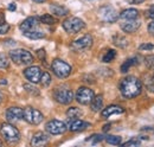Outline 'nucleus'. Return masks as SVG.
Masks as SVG:
<instances>
[{
  "instance_id": "1",
  "label": "nucleus",
  "mask_w": 154,
  "mask_h": 147,
  "mask_svg": "<svg viewBox=\"0 0 154 147\" xmlns=\"http://www.w3.org/2000/svg\"><path fill=\"white\" fill-rule=\"evenodd\" d=\"M142 90V84L135 76H127L120 83V92L126 99H134L139 96Z\"/></svg>"
},
{
  "instance_id": "2",
  "label": "nucleus",
  "mask_w": 154,
  "mask_h": 147,
  "mask_svg": "<svg viewBox=\"0 0 154 147\" xmlns=\"http://www.w3.org/2000/svg\"><path fill=\"white\" fill-rule=\"evenodd\" d=\"M0 133L2 135V138L10 142V144H17L20 140V133L19 130L16 128L13 125L6 122V124H2L1 127H0Z\"/></svg>"
},
{
  "instance_id": "3",
  "label": "nucleus",
  "mask_w": 154,
  "mask_h": 147,
  "mask_svg": "<svg viewBox=\"0 0 154 147\" xmlns=\"http://www.w3.org/2000/svg\"><path fill=\"white\" fill-rule=\"evenodd\" d=\"M10 58L12 59V62H14L16 64H31L33 62V56L30 51L24 50V49H16L12 50L10 52Z\"/></svg>"
},
{
  "instance_id": "4",
  "label": "nucleus",
  "mask_w": 154,
  "mask_h": 147,
  "mask_svg": "<svg viewBox=\"0 0 154 147\" xmlns=\"http://www.w3.org/2000/svg\"><path fill=\"white\" fill-rule=\"evenodd\" d=\"M51 69H52L54 74L57 76L58 78H65V77H68L71 74V70H72L71 67L66 62H64V61H62L59 58L54 59V62L51 64Z\"/></svg>"
},
{
  "instance_id": "5",
  "label": "nucleus",
  "mask_w": 154,
  "mask_h": 147,
  "mask_svg": "<svg viewBox=\"0 0 154 147\" xmlns=\"http://www.w3.org/2000/svg\"><path fill=\"white\" fill-rule=\"evenodd\" d=\"M62 25H63V29H64L68 33H77V32H79L81 30L84 29L85 23L81 18L70 17V18L65 19Z\"/></svg>"
},
{
  "instance_id": "6",
  "label": "nucleus",
  "mask_w": 154,
  "mask_h": 147,
  "mask_svg": "<svg viewBox=\"0 0 154 147\" xmlns=\"http://www.w3.org/2000/svg\"><path fill=\"white\" fill-rule=\"evenodd\" d=\"M54 99L60 105H69L74 100V92L69 88L65 87H58L54 92Z\"/></svg>"
},
{
  "instance_id": "7",
  "label": "nucleus",
  "mask_w": 154,
  "mask_h": 147,
  "mask_svg": "<svg viewBox=\"0 0 154 147\" xmlns=\"http://www.w3.org/2000/svg\"><path fill=\"white\" fill-rule=\"evenodd\" d=\"M98 16L101 20L106 21V23H115L116 20L119 19V13L115 8L110 5H106L102 6L98 10Z\"/></svg>"
},
{
  "instance_id": "8",
  "label": "nucleus",
  "mask_w": 154,
  "mask_h": 147,
  "mask_svg": "<svg viewBox=\"0 0 154 147\" xmlns=\"http://www.w3.org/2000/svg\"><path fill=\"white\" fill-rule=\"evenodd\" d=\"M23 119H25V121L29 122L30 125H39L43 121L44 116L38 109H35L32 107H27L24 109Z\"/></svg>"
},
{
  "instance_id": "9",
  "label": "nucleus",
  "mask_w": 154,
  "mask_h": 147,
  "mask_svg": "<svg viewBox=\"0 0 154 147\" xmlns=\"http://www.w3.org/2000/svg\"><path fill=\"white\" fill-rule=\"evenodd\" d=\"M93 42H94L93 37L90 35H85L71 43V50H74L76 52H82L84 50H88L93 45Z\"/></svg>"
},
{
  "instance_id": "10",
  "label": "nucleus",
  "mask_w": 154,
  "mask_h": 147,
  "mask_svg": "<svg viewBox=\"0 0 154 147\" xmlns=\"http://www.w3.org/2000/svg\"><path fill=\"white\" fill-rule=\"evenodd\" d=\"M94 96H95V94L90 88L81 87V88H78V90L76 92V101L79 105H84V106L90 105Z\"/></svg>"
},
{
  "instance_id": "11",
  "label": "nucleus",
  "mask_w": 154,
  "mask_h": 147,
  "mask_svg": "<svg viewBox=\"0 0 154 147\" xmlns=\"http://www.w3.org/2000/svg\"><path fill=\"white\" fill-rule=\"evenodd\" d=\"M45 130L51 135H59L65 133L66 125L59 120H51L45 125Z\"/></svg>"
},
{
  "instance_id": "12",
  "label": "nucleus",
  "mask_w": 154,
  "mask_h": 147,
  "mask_svg": "<svg viewBox=\"0 0 154 147\" xmlns=\"http://www.w3.org/2000/svg\"><path fill=\"white\" fill-rule=\"evenodd\" d=\"M24 76L26 77L27 81H30L31 83L36 84L40 81V76H42V70L37 65H31L29 68H26L24 70Z\"/></svg>"
},
{
  "instance_id": "13",
  "label": "nucleus",
  "mask_w": 154,
  "mask_h": 147,
  "mask_svg": "<svg viewBox=\"0 0 154 147\" xmlns=\"http://www.w3.org/2000/svg\"><path fill=\"white\" fill-rule=\"evenodd\" d=\"M39 23H40V21H39V18H37V17H29V18H26L21 24H20L19 29L23 32L37 30Z\"/></svg>"
},
{
  "instance_id": "14",
  "label": "nucleus",
  "mask_w": 154,
  "mask_h": 147,
  "mask_svg": "<svg viewBox=\"0 0 154 147\" xmlns=\"http://www.w3.org/2000/svg\"><path fill=\"white\" fill-rule=\"evenodd\" d=\"M140 26H141V21L137 20V19L126 20L125 23L121 24V29L126 33H134V32H136L140 29Z\"/></svg>"
},
{
  "instance_id": "15",
  "label": "nucleus",
  "mask_w": 154,
  "mask_h": 147,
  "mask_svg": "<svg viewBox=\"0 0 154 147\" xmlns=\"http://www.w3.org/2000/svg\"><path fill=\"white\" fill-rule=\"evenodd\" d=\"M24 115V109L19 107H11L6 110V119L8 121H18L23 119Z\"/></svg>"
},
{
  "instance_id": "16",
  "label": "nucleus",
  "mask_w": 154,
  "mask_h": 147,
  "mask_svg": "<svg viewBox=\"0 0 154 147\" xmlns=\"http://www.w3.org/2000/svg\"><path fill=\"white\" fill-rule=\"evenodd\" d=\"M89 127H90V124L89 122L83 121V120H79V119H72L69 122V129L71 132H82V130L89 128Z\"/></svg>"
},
{
  "instance_id": "17",
  "label": "nucleus",
  "mask_w": 154,
  "mask_h": 147,
  "mask_svg": "<svg viewBox=\"0 0 154 147\" xmlns=\"http://www.w3.org/2000/svg\"><path fill=\"white\" fill-rule=\"evenodd\" d=\"M49 141V135H46L43 132H37L33 134L31 139V146H44Z\"/></svg>"
},
{
  "instance_id": "18",
  "label": "nucleus",
  "mask_w": 154,
  "mask_h": 147,
  "mask_svg": "<svg viewBox=\"0 0 154 147\" xmlns=\"http://www.w3.org/2000/svg\"><path fill=\"white\" fill-rule=\"evenodd\" d=\"M123 113H125V109H123L122 107L113 105V106H109V107H107L106 109L102 110L101 115H102V117L108 119V117H110L112 115H115V114H123Z\"/></svg>"
},
{
  "instance_id": "19",
  "label": "nucleus",
  "mask_w": 154,
  "mask_h": 147,
  "mask_svg": "<svg viewBox=\"0 0 154 147\" xmlns=\"http://www.w3.org/2000/svg\"><path fill=\"white\" fill-rule=\"evenodd\" d=\"M50 11L52 12V14H55L57 17H64V16L69 14V10L65 6L58 5V4H52L50 6Z\"/></svg>"
},
{
  "instance_id": "20",
  "label": "nucleus",
  "mask_w": 154,
  "mask_h": 147,
  "mask_svg": "<svg viewBox=\"0 0 154 147\" xmlns=\"http://www.w3.org/2000/svg\"><path fill=\"white\" fill-rule=\"evenodd\" d=\"M139 17V11L136 8H127V10H123L119 18L123 19V20H132V19H136Z\"/></svg>"
},
{
  "instance_id": "21",
  "label": "nucleus",
  "mask_w": 154,
  "mask_h": 147,
  "mask_svg": "<svg viewBox=\"0 0 154 147\" xmlns=\"http://www.w3.org/2000/svg\"><path fill=\"white\" fill-rule=\"evenodd\" d=\"M103 107V96L102 95H97L94 96V99L90 102V108L93 111H100Z\"/></svg>"
},
{
  "instance_id": "22",
  "label": "nucleus",
  "mask_w": 154,
  "mask_h": 147,
  "mask_svg": "<svg viewBox=\"0 0 154 147\" xmlns=\"http://www.w3.org/2000/svg\"><path fill=\"white\" fill-rule=\"evenodd\" d=\"M113 42H114V44H115L116 46L122 48V49L127 48L128 44H129V43H128V39H127L125 36H121V35H116V36H114Z\"/></svg>"
},
{
  "instance_id": "23",
  "label": "nucleus",
  "mask_w": 154,
  "mask_h": 147,
  "mask_svg": "<svg viewBox=\"0 0 154 147\" xmlns=\"http://www.w3.org/2000/svg\"><path fill=\"white\" fill-rule=\"evenodd\" d=\"M139 63V59L136 58V57H133V58H128L122 65H121V73H127L129 69H131V67H133V65H136Z\"/></svg>"
},
{
  "instance_id": "24",
  "label": "nucleus",
  "mask_w": 154,
  "mask_h": 147,
  "mask_svg": "<svg viewBox=\"0 0 154 147\" xmlns=\"http://www.w3.org/2000/svg\"><path fill=\"white\" fill-rule=\"evenodd\" d=\"M23 33H24V36L30 38V39H42V38L45 37V33L43 31L38 30V29L32 30V31H27V32H23Z\"/></svg>"
},
{
  "instance_id": "25",
  "label": "nucleus",
  "mask_w": 154,
  "mask_h": 147,
  "mask_svg": "<svg viewBox=\"0 0 154 147\" xmlns=\"http://www.w3.org/2000/svg\"><path fill=\"white\" fill-rule=\"evenodd\" d=\"M81 115H82V111L77 107H71L66 110V116L69 119H78Z\"/></svg>"
},
{
  "instance_id": "26",
  "label": "nucleus",
  "mask_w": 154,
  "mask_h": 147,
  "mask_svg": "<svg viewBox=\"0 0 154 147\" xmlns=\"http://www.w3.org/2000/svg\"><path fill=\"white\" fill-rule=\"evenodd\" d=\"M104 140L109 144V145H114V146H117V145H121V136L119 135H108V136H104Z\"/></svg>"
},
{
  "instance_id": "27",
  "label": "nucleus",
  "mask_w": 154,
  "mask_h": 147,
  "mask_svg": "<svg viewBox=\"0 0 154 147\" xmlns=\"http://www.w3.org/2000/svg\"><path fill=\"white\" fill-rule=\"evenodd\" d=\"M39 21L46 25H54L56 24V18H54L51 14H43L42 17H39Z\"/></svg>"
},
{
  "instance_id": "28",
  "label": "nucleus",
  "mask_w": 154,
  "mask_h": 147,
  "mask_svg": "<svg viewBox=\"0 0 154 147\" xmlns=\"http://www.w3.org/2000/svg\"><path fill=\"white\" fill-rule=\"evenodd\" d=\"M39 82L43 84V87H48V86H50V83H51V76H50V74L48 73V71L42 73L40 81H39Z\"/></svg>"
},
{
  "instance_id": "29",
  "label": "nucleus",
  "mask_w": 154,
  "mask_h": 147,
  "mask_svg": "<svg viewBox=\"0 0 154 147\" xmlns=\"http://www.w3.org/2000/svg\"><path fill=\"white\" fill-rule=\"evenodd\" d=\"M116 57V51L115 50H109L106 55L103 56V58H102V62H104V63H109V62H112L114 58Z\"/></svg>"
},
{
  "instance_id": "30",
  "label": "nucleus",
  "mask_w": 154,
  "mask_h": 147,
  "mask_svg": "<svg viewBox=\"0 0 154 147\" xmlns=\"http://www.w3.org/2000/svg\"><path fill=\"white\" fill-rule=\"evenodd\" d=\"M33 84V83H32ZM32 84H24V89L26 90L27 92H30V94H32V95H39V90L38 88H36L35 86H32Z\"/></svg>"
},
{
  "instance_id": "31",
  "label": "nucleus",
  "mask_w": 154,
  "mask_h": 147,
  "mask_svg": "<svg viewBox=\"0 0 154 147\" xmlns=\"http://www.w3.org/2000/svg\"><path fill=\"white\" fill-rule=\"evenodd\" d=\"M102 140H104V136H103V135H101V134H94V135H91L90 138H88V139H87V141H91L93 144L101 142Z\"/></svg>"
},
{
  "instance_id": "32",
  "label": "nucleus",
  "mask_w": 154,
  "mask_h": 147,
  "mask_svg": "<svg viewBox=\"0 0 154 147\" xmlns=\"http://www.w3.org/2000/svg\"><path fill=\"white\" fill-rule=\"evenodd\" d=\"M145 64L148 69L154 68V55H148L145 57Z\"/></svg>"
},
{
  "instance_id": "33",
  "label": "nucleus",
  "mask_w": 154,
  "mask_h": 147,
  "mask_svg": "<svg viewBox=\"0 0 154 147\" xmlns=\"http://www.w3.org/2000/svg\"><path fill=\"white\" fill-rule=\"evenodd\" d=\"M8 65H10V62H8L7 57L5 55H0V68L6 69V68H8Z\"/></svg>"
},
{
  "instance_id": "34",
  "label": "nucleus",
  "mask_w": 154,
  "mask_h": 147,
  "mask_svg": "<svg viewBox=\"0 0 154 147\" xmlns=\"http://www.w3.org/2000/svg\"><path fill=\"white\" fill-rule=\"evenodd\" d=\"M122 145L123 146H140L141 145V141L137 140V139H132V140H129V141H127V142H125Z\"/></svg>"
},
{
  "instance_id": "35",
  "label": "nucleus",
  "mask_w": 154,
  "mask_h": 147,
  "mask_svg": "<svg viewBox=\"0 0 154 147\" xmlns=\"http://www.w3.org/2000/svg\"><path fill=\"white\" fill-rule=\"evenodd\" d=\"M154 49V45L153 44H151V43H145V44H141L140 46H139V50H153Z\"/></svg>"
},
{
  "instance_id": "36",
  "label": "nucleus",
  "mask_w": 154,
  "mask_h": 147,
  "mask_svg": "<svg viewBox=\"0 0 154 147\" xmlns=\"http://www.w3.org/2000/svg\"><path fill=\"white\" fill-rule=\"evenodd\" d=\"M8 30H10V25H8V24H6V23L0 24V35H5V33H7Z\"/></svg>"
},
{
  "instance_id": "37",
  "label": "nucleus",
  "mask_w": 154,
  "mask_h": 147,
  "mask_svg": "<svg viewBox=\"0 0 154 147\" xmlns=\"http://www.w3.org/2000/svg\"><path fill=\"white\" fill-rule=\"evenodd\" d=\"M37 56L39 57V59H40V61L45 62V58H46V54H45V50H44V49H39L38 51H37Z\"/></svg>"
},
{
  "instance_id": "38",
  "label": "nucleus",
  "mask_w": 154,
  "mask_h": 147,
  "mask_svg": "<svg viewBox=\"0 0 154 147\" xmlns=\"http://www.w3.org/2000/svg\"><path fill=\"white\" fill-rule=\"evenodd\" d=\"M146 16H147L148 18L154 19V5H152V6L146 11Z\"/></svg>"
},
{
  "instance_id": "39",
  "label": "nucleus",
  "mask_w": 154,
  "mask_h": 147,
  "mask_svg": "<svg viewBox=\"0 0 154 147\" xmlns=\"http://www.w3.org/2000/svg\"><path fill=\"white\" fill-rule=\"evenodd\" d=\"M147 29H148V32L154 36V21H151V23L148 24V27H147Z\"/></svg>"
},
{
  "instance_id": "40",
  "label": "nucleus",
  "mask_w": 154,
  "mask_h": 147,
  "mask_svg": "<svg viewBox=\"0 0 154 147\" xmlns=\"http://www.w3.org/2000/svg\"><path fill=\"white\" fill-rule=\"evenodd\" d=\"M129 4H133V5H136V4H141V2H143L145 0H127Z\"/></svg>"
},
{
  "instance_id": "41",
  "label": "nucleus",
  "mask_w": 154,
  "mask_h": 147,
  "mask_svg": "<svg viewBox=\"0 0 154 147\" xmlns=\"http://www.w3.org/2000/svg\"><path fill=\"white\" fill-rule=\"evenodd\" d=\"M8 10H10V11H16V10H17V6H16V4H13V2H12V4H10V6H8Z\"/></svg>"
},
{
  "instance_id": "42",
  "label": "nucleus",
  "mask_w": 154,
  "mask_h": 147,
  "mask_svg": "<svg viewBox=\"0 0 154 147\" xmlns=\"http://www.w3.org/2000/svg\"><path fill=\"white\" fill-rule=\"evenodd\" d=\"M110 129V125H106L104 127H103V132H108Z\"/></svg>"
},
{
  "instance_id": "43",
  "label": "nucleus",
  "mask_w": 154,
  "mask_h": 147,
  "mask_svg": "<svg viewBox=\"0 0 154 147\" xmlns=\"http://www.w3.org/2000/svg\"><path fill=\"white\" fill-rule=\"evenodd\" d=\"M2 23H5V17H4V14L0 13V24H2Z\"/></svg>"
},
{
  "instance_id": "44",
  "label": "nucleus",
  "mask_w": 154,
  "mask_h": 147,
  "mask_svg": "<svg viewBox=\"0 0 154 147\" xmlns=\"http://www.w3.org/2000/svg\"><path fill=\"white\" fill-rule=\"evenodd\" d=\"M0 81H1V82H0L1 84H7V82H6V80H0Z\"/></svg>"
},
{
  "instance_id": "45",
  "label": "nucleus",
  "mask_w": 154,
  "mask_h": 147,
  "mask_svg": "<svg viewBox=\"0 0 154 147\" xmlns=\"http://www.w3.org/2000/svg\"><path fill=\"white\" fill-rule=\"evenodd\" d=\"M32 1H35V2H44L45 0H32Z\"/></svg>"
},
{
  "instance_id": "46",
  "label": "nucleus",
  "mask_w": 154,
  "mask_h": 147,
  "mask_svg": "<svg viewBox=\"0 0 154 147\" xmlns=\"http://www.w3.org/2000/svg\"><path fill=\"white\" fill-rule=\"evenodd\" d=\"M1 145H2V142H1V140H0V146H1Z\"/></svg>"
},
{
  "instance_id": "47",
  "label": "nucleus",
  "mask_w": 154,
  "mask_h": 147,
  "mask_svg": "<svg viewBox=\"0 0 154 147\" xmlns=\"http://www.w3.org/2000/svg\"><path fill=\"white\" fill-rule=\"evenodd\" d=\"M0 102H1V94H0Z\"/></svg>"
},
{
  "instance_id": "48",
  "label": "nucleus",
  "mask_w": 154,
  "mask_h": 147,
  "mask_svg": "<svg viewBox=\"0 0 154 147\" xmlns=\"http://www.w3.org/2000/svg\"><path fill=\"white\" fill-rule=\"evenodd\" d=\"M87 1H93V0H87Z\"/></svg>"
},
{
  "instance_id": "49",
  "label": "nucleus",
  "mask_w": 154,
  "mask_h": 147,
  "mask_svg": "<svg viewBox=\"0 0 154 147\" xmlns=\"http://www.w3.org/2000/svg\"><path fill=\"white\" fill-rule=\"evenodd\" d=\"M153 82H154V77H153Z\"/></svg>"
}]
</instances>
